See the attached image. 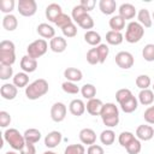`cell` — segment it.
I'll list each match as a JSON object with an SVG mask.
<instances>
[{
	"instance_id": "obj_1",
	"label": "cell",
	"mask_w": 154,
	"mask_h": 154,
	"mask_svg": "<svg viewBox=\"0 0 154 154\" xmlns=\"http://www.w3.org/2000/svg\"><path fill=\"white\" fill-rule=\"evenodd\" d=\"M49 85L45 78H38L28 84L25 88V95L29 100H37L48 93Z\"/></svg>"
},
{
	"instance_id": "obj_2",
	"label": "cell",
	"mask_w": 154,
	"mask_h": 154,
	"mask_svg": "<svg viewBox=\"0 0 154 154\" xmlns=\"http://www.w3.org/2000/svg\"><path fill=\"white\" fill-rule=\"evenodd\" d=\"M4 140L10 144V147L14 150H22V148L25 146V138L24 135H22L17 129L10 128L6 129L4 132Z\"/></svg>"
},
{
	"instance_id": "obj_3",
	"label": "cell",
	"mask_w": 154,
	"mask_h": 154,
	"mask_svg": "<svg viewBox=\"0 0 154 154\" xmlns=\"http://www.w3.org/2000/svg\"><path fill=\"white\" fill-rule=\"evenodd\" d=\"M144 35V28L138 22H130L125 30V41L129 43H137Z\"/></svg>"
},
{
	"instance_id": "obj_4",
	"label": "cell",
	"mask_w": 154,
	"mask_h": 154,
	"mask_svg": "<svg viewBox=\"0 0 154 154\" xmlns=\"http://www.w3.org/2000/svg\"><path fill=\"white\" fill-rule=\"evenodd\" d=\"M48 49V43L45 38H38V40H35L32 41L28 47H26V53L30 58H34V59H37V58H41L42 55L46 54Z\"/></svg>"
},
{
	"instance_id": "obj_5",
	"label": "cell",
	"mask_w": 154,
	"mask_h": 154,
	"mask_svg": "<svg viewBox=\"0 0 154 154\" xmlns=\"http://www.w3.org/2000/svg\"><path fill=\"white\" fill-rule=\"evenodd\" d=\"M19 14L23 17H31L37 11V4L35 0H19L17 4Z\"/></svg>"
},
{
	"instance_id": "obj_6",
	"label": "cell",
	"mask_w": 154,
	"mask_h": 154,
	"mask_svg": "<svg viewBox=\"0 0 154 154\" xmlns=\"http://www.w3.org/2000/svg\"><path fill=\"white\" fill-rule=\"evenodd\" d=\"M134 63H135V59L130 52L122 51V52L116 54V64L123 70L131 69L134 66Z\"/></svg>"
},
{
	"instance_id": "obj_7",
	"label": "cell",
	"mask_w": 154,
	"mask_h": 154,
	"mask_svg": "<svg viewBox=\"0 0 154 154\" xmlns=\"http://www.w3.org/2000/svg\"><path fill=\"white\" fill-rule=\"evenodd\" d=\"M66 113H67V108L63 102H54L53 106L51 107V118L55 123L63 122L66 117Z\"/></svg>"
},
{
	"instance_id": "obj_8",
	"label": "cell",
	"mask_w": 154,
	"mask_h": 154,
	"mask_svg": "<svg viewBox=\"0 0 154 154\" xmlns=\"http://www.w3.org/2000/svg\"><path fill=\"white\" fill-rule=\"evenodd\" d=\"M154 137V129L150 125H138L136 129V138L140 141H149Z\"/></svg>"
},
{
	"instance_id": "obj_9",
	"label": "cell",
	"mask_w": 154,
	"mask_h": 154,
	"mask_svg": "<svg viewBox=\"0 0 154 154\" xmlns=\"http://www.w3.org/2000/svg\"><path fill=\"white\" fill-rule=\"evenodd\" d=\"M79 136V141L82 144H88V146H91V144H95L96 142V134L93 129L90 128H84L79 131L78 134Z\"/></svg>"
},
{
	"instance_id": "obj_10",
	"label": "cell",
	"mask_w": 154,
	"mask_h": 154,
	"mask_svg": "<svg viewBox=\"0 0 154 154\" xmlns=\"http://www.w3.org/2000/svg\"><path fill=\"white\" fill-rule=\"evenodd\" d=\"M18 94V88L13 83H5L0 88V95L5 100H13Z\"/></svg>"
},
{
	"instance_id": "obj_11",
	"label": "cell",
	"mask_w": 154,
	"mask_h": 154,
	"mask_svg": "<svg viewBox=\"0 0 154 154\" xmlns=\"http://www.w3.org/2000/svg\"><path fill=\"white\" fill-rule=\"evenodd\" d=\"M102 107H103V102L96 97L88 100V102L85 105V109L90 116H100Z\"/></svg>"
},
{
	"instance_id": "obj_12",
	"label": "cell",
	"mask_w": 154,
	"mask_h": 154,
	"mask_svg": "<svg viewBox=\"0 0 154 154\" xmlns=\"http://www.w3.org/2000/svg\"><path fill=\"white\" fill-rule=\"evenodd\" d=\"M63 140V135L60 131H57V130H53L51 131L48 135H46L45 137V146L47 148H55L60 144Z\"/></svg>"
},
{
	"instance_id": "obj_13",
	"label": "cell",
	"mask_w": 154,
	"mask_h": 154,
	"mask_svg": "<svg viewBox=\"0 0 154 154\" xmlns=\"http://www.w3.org/2000/svg\"><path fill=\"white\" fill-rule=\"evenodd\" d=\"M63 13V10H61V6L59 4H55V2H52L49 4L47 7H46V17L49 22L52 23H55L57 18Z\"/></svg>"
},
{
	"instance_id": "obj_14",
	"label": "cell",
	"mask_w": 154,
	"mask_h": 154,
	"mask_svg": "<svg viewBox=\"0 0 154 154\" xmlns=\"http://www.w3.org/2000/svg\"><path fill=\"white\" fill-rule=\"evenodd\" d=\"M20 69L23 70V72L31 73V72L36 71V69H37V60L34 58H30L26 54V55L22 57V59H20Z\"/></svg>"
},
{
	"instance_id": "obj_15",
	"label": "cell",
	"mask_w": 154,
	"mask_h": 154,
	"mask_svg": "<svg viewBox=\"0 0 154 154\" xmlns=\"http://www.w3.org/2000/svg\"><path fill=\"white\" fill-rule=\"evenodd\" d=\"M118 12H119V16L122 18H124L125 20L132 19L136 16V8H135V6L132 4H129V2L122 4L119 6V8H118Z\"/></svg>"
},
{
	"instance_id": "obj_16",
	"label": "cell",
	"mask_w": 154,
	"mask_h": 154,
	"mask_svg": "<svg viewBox=\"0 0 154 154\" xmlns=\"http://www.w3.org/2000/svg\"><path fill=\"white\" fill-rule=\"evenodd\" d=\"M67 47V42L61 36H55L49 41V48L54 53H63Z\"/></svg>"
},
{
	"instance_id": "obj_17",
	"label": "cell",
	"mask_w": 154,
	"mask_h": 154,
	"mask_svg": "<svg viewBox=\"0 0 154 154\" xmlns=\"http://www.w3.org/2000/svg\"><path fill=\"white\" fill-rule=\"evenodd\" d=\"M69 111L72 116L81 117L85 112V103L81 99H73L69 105Z\"/></svg>"
},
{
	"instance_id": "obj_18",
	"label": "cell",
	"mask_w": 154,
	"mask_h": 154,
	"mask_svg": "<svg viewBox=\"0 0 154 154\" xmlns=\"http://www.w3.org/2000/svg\"><path fill=\"white\" fill-rule=\"evenodd\" d=\"M36 31L43 38H51L52 40L53 37H55V29L52 25H49L48 23H41V24H38Z\"/></svg>"
},
{
	"instance_id": "obj_19",
	"label": "cell",
	"mask_w": 154,
	"mask_h": 154,
	"mask_svg": "<svg viewBox=\"0 0 154 154\" xmlns=\"http://www.w3.org/2000/svg\"><path fill=\"white\" fill-rule=\"evenodd\" d=\"M64 77L66 78V81L77 83V82L82 81L83 73H82V71H81L79 69H76V67H67V69H65V71H64Z\"/></svg>"
},
{
	"instance_id": "obj_20",
	"label": "cell",
	"mask_w": 154,
	"mask_h": 154,
	"mask_svg": "<svg viewBox=\"0 0 154 154\" xmlns=\"http://www.w3.org/2000/svg\"><path fill=\"white\" fill-rule=\"evenodd\" d=\"M99 8L103 14L109 16V14H113L116 12L117 2L114 0H100L99 1Z\"/></svg>"
},
{
	"instance_id": "obj_21",
	"label": "cell",
	"mask_w": 154,
	"mask_h": 154,
	"mask_svg": "<svg viewBox=\"0 0 154 154\" xmlns=\"http://www.w3.org/2000/svg\"><path fill=\"white\" fill-rule=\"evenodd\" d=\"M137 22L143 28H150L153 25V19L150 17V13L147 8H141L137 13Z\"/></svg>"
},
{
	"instance_id": "obj_22",
	"label": "cell",
	"mask_w": 154,
	"mask_h": 154,
	"mask_svg": "<svg viewBox=\"0 0 154 154\" xmlns=\"http://www.w3.org/2000/svg\"><path fill=\"white\" fill-rule=\"evenodd\" d=\"M23 135H24V138H25V142L26 143L35 144V143H37L41 140V131L37 130V129H35V128L26 129Z\"/></svg>"
},
{
	"instance_id": "obj_23",
	"label": "cell",
	"mask_w": 154,
	"mask_h": 154,
	"mask_svg": "<svg viewBox=\"0 0 154 154\" xmlns=\"http://www.w3.org/2000/svg\"><path fill=\"white\" fill-rule=\"evenodd\" d=\"M138 102L143 106H149L154 102V91L150 89H143L138 93Z\"/></svg>"
},
{
	"instance_id": "obj_24",
	"label": "cell",
	"mask_w": 154,
	"mask_h": 154,
	"mask_svg": "<svg viewBox=\"0 0 154 154\" xmlns=\"http://www.w3.org/2000/svg\"><path fill=\"white\" fill-rule=\"evenodd\" d=\"M2 26L7 31H13L18 26V19L14 14H5L2 18Z\"/></svg>"
},
{
	"instance_id": "obj_25",
	"label": "cell",
	"mask_w": 154,
	"mask_h": 154,
	"mask_svg": "<svg viewBox=\"0 0 154 154\" xmlns=\"http://www.w3.org/2000/svg\"><path fill=\"white\" fill-rule=\"evenodd\" d=\"M119 106H120V109H122L124 113H132V112H135V111L137 109V107H138V99H136V97L132 95L130 99H128L126 101H124V102L120 103Z\"/></svg>"
},
{
	"instance_id": "obj_26",
	"label": "cell",
	"mask_w": 154,
	"mask_h": 154,
	"mask_svg": "<svg viewBox=\"0 0 154 154\" xmlns=\"http://www.w3.org/2000/svg\"><path fill=\"white\" fill-rule=\"evenodd\" d=\"M124 40V36L122 32L119 31H113V30H109L106 32V42L108 45H112V46H118L123 42Z\"/></svg>"
},
{
	"instance_id": "obj_27",
	"label": "cell",
	"mask_w": 154,
	"mask_h": 154,
	"mask_svg": "<svg viewBox=\"0 0 154 154\" xmlns=\"http://www.w3.org/2000/svg\"><path fill=\"white\" fill-rule=\"evenodd\" d=\"M108 24H109L111 30H113V31H119V32H120V31L125 28V19L122 18L119 14H116V16H112V17H111Z\"/></svg>"
},
{
	"instance_id": "obj_28",
	"label": "cell",
	"mask_w": 154,
	"mask_h": 154,
	"mask_svg": "<svg viewBox=\"0 0 154 154\" xmlns=\"http://www.w3.org/2000/svg\"><path fill=\"white\" fill-rule=\"evenodd\" d=\"M16 63V52L0 51V64L12 66Z\"/></svg>"
},
{
	"instance_id": "obj_29",
	"label": "cell",
	"mask_w": 154,
	"mask_h": 154,
	"mask_svg": "<svg viewBox=\"0 0 154 154\" xmlns=\"http://www.w3.org/2000/svg\"><path fill=\"white\" fill-rule=\"evenodd\" d=\"M112 116H119V109L116 106V103H112V102L103 103V107H102L100 117L101 118H106V117H112Z\"/></svg>"
},
{
	"instance_id": "obj_30",
	"label": "cell",
	"mask_w": 154,
	"mask_h": 154,
	"mask_svg": "<svg viewBox=\"0 0 154 154\" xmlns=\"http://www.w3.org/2000/svg\"><path fill=\"white\" fill-rule=\"evenodd\" d=\"M84 41L90 46L97 47L101 43V36L99 32H96L94 30H89V31H85V34H84Z\"/></svg>"
},
{
	"instance_id": "obj_31",
	"label": "cell",
	"mask_w": 154,
	"mask_h": 154,
	"mask_svg": "<svg viewBox=\"0 0 154 154\" xmlns=\"http://www.w3.org/2000/svg\"><path fill=\"white\" fill-rule=\"evenodd\" d=\"M13 84L17 87V88H26L28 87V83H29V76L26 72H18L16 73L13 77Z\"/></svg>"
},
{
	"instance_id": "obj_32",
	"label": "cell",
	"mask_w": 154,
	"mask_h": 154,
	"mask_svg": "<svg viewBox=\"0 0 154 154\" xmlns=\"http://www.w3.org/2000/svg\"><path fill=\"white\" fill-rule=\"evenodd\" d=\"M114 140H116V134H114V131H113L112 129H106V130H103V131L100 134V141H101V143L105 144V146H111V144H113Z\"/></svg>"
},
{
	"instance_id": "obj_33",
	"label": "cell",
	"mask_w": 154,
	"mask_h": 154,
	"mask_svg": "<svg viewBox=\"0 0 154 154\" xmlns=\"http://www.w3.org/2000/svg\"><path fill=\"white\" fill-rule=\"evenodd\" d=\"M81 94H82V96H83L84 99H87V100L94 99L95 95H96V88H95L94 84L87 83V84L82 85V88H81Z\"/></svg>"
},
{
	"instance_id": "obj_34",
	"label": "cell",
	"mask_w": 154,
	"mask_h": 154,
	"mask_svg": "<svg viewBox=\"0 0 154 154\" xmlns=\"http://www.w3.org/2000/svg\"><path fill=\"white\" fill-rule=\"evenodd\" d=\"M135 83H136V85H137L141 90H143V89H149V87H150V84H152V79H150V77H149L148 75H140V76L136 77Z\"/></svg>"
},
{
	"instance_id": "obj_35",
	"label": "cell",
	"mask_w": 154,
	"mask_h": 154,
	"mask_svg": "<svg viewBox=\"0 0 154 154\" xmlns=\"http://www.w3.org/2000/svg\"><path fill=\"white\" fill-rule=\"evenodd\" d=\"M136 137H135V135L132 134V132H130V131H123L120 135H119V137H118V142H119V144L122 146V147H124V148H126L129 144H130V142L132 141V140H135Z\"/></svg>"
},
{
	"instance_id": "obj_36",
	"label": "cell",
	"mask_w": 154,
	"mask_h": 154,
	"mask_svg": "<svg viewBox=\"0 0 154 154\" xmlns=\"http://www.w3.org/2000/svg\"><path fill=\"white\" fill-rule=\"evenodd\" d=\"M87 13H88V12L85 11V8L78 4V5H76V6L72 8L71 18H72V20H75L76 23H78V22L82 19V17H83V16H85Z\"/></svg>"
},
{
	"instance_id": "obj_37",
	"label": "cell",
	"mask_w": 154,
	"mask_h": 154,
	"mask_svg": "<svg viewBox=\"0 0 154 154\" xmlns=\"http://www.w3.org/2000/svg\"><path fill=\"white\" fill-rule=\"evenodd\" d=\"M131 96H132V93L128 88H122V89L117 90V93H116V100L119 105L123 103L124 101H126L128 99H130Z\"/></svg>"
},
{
	"instance_id": "obj_38",
	"label": "cell",
	"mask_w": 154,
	"mask_h": 154,
	"mask_svg": "<svg viewBox=\"0 0 154 154\" xmlns=\"http://www.w3.org/2000/svg\"><path fill=\"white\" fill-rule=\"evenodd\" d=\"M61 89L66 94H72V95H76V94H78L81 91V89L77 87V84L73 83V82H70V81H65L61 84Z\"/></svg>"
},
{
	"instance_id": "obj_39",
	"label": "cell",
	"mask_w": 154,
	"mask_h": 154,
	"mask_svg": "<svg viewBox=\"0 0 154 154\" xmlns=\"http://www.w3.org/2000/svg\"><path fill=\"white\" fill-rule=\"evenodd\" d=\"M64 154H85V148L83 144H78V143L69 144L65 148Z\"/></svg>"
},
{
	"instance_id": "obj_40",
	"label": "cell",
	"mask_w": 154,
	"mask_h": 154,
	"mask_svg": "<svg viewBox=\"0 0 154 154\" xmlns=\"http://www.w3.org/2000/svg\"><path fill=\"white\" fill-rule=\"evenodd\" d=\"M77 24H78L82 29H87V31H89L90 29L94 28V19H93V17H91L89 13H87L85 16L82 17V19H81Z\"/></svg>"
},
{
	"instance_id": "obj_41",
	"label": "cell",
	"mask_w": 154,
	"mask_h": 154,
	"mask_svg": "<svg viewBox=\"0 0 154 154\" xmlns=\"http://www.w3.org/2000/svg\"><path fill=\"white\" fill-rule=\"evenodd\" d=\"M96 51H97V54H99V59H100V64H103L109 54V48L106 43H100L97 47H96Z\"/></svg>"
},
{
	"instance_id": "obj_42",
	"label": "cell",
	"mask_w": 154,
	"mask_h": 154,
	"mask_svg": "<svg viewBox=\"0 0 154 154\" xmlns=\"http://www.w3.org/2000/svg\"><path fill=\"white\" fill-rule=\"evenodd\" d=\"M142 57L144 58L146 61H154V45L148 43L143 47L142 49Z\"/></svg>"
},
{
	"instance_id": "obj_43",
	"label": "cell",
	"mask_w": 154,
	"mask_h": 154,
	"mask_svg": "<svg viewBox=\"0 0 154 154\" xmlns=\"http://www.w3.org/2000/svg\"><path fill=\"white\" fill-rule=\"evenodd\" d=\"M128 154H138L142 149V144H141V141L138 138H135L130 142V144L125 148Z\"/></svg>"
},
{
	"instance_id": "obj_44",
	"label": "cell",
	"mask_w": 154,
	"mask_h": 154,
	"mask_svg": "<svg viewBox=\"0 0 154 154\" xmlns=\"http://www.w3.org/2000/svg\"><path fill=\"white\" fill-rule=\"evenodd\" d=\"M14 0H1L0 1V11L6 13V14H11V12L14 10Z\"/></svg>"
},
{
	"instance_id": "obj_45",
	"label": "cell",
	"mask_w": 154,
	"mask_h": 154,
	"mask_svg": "<svg viewBox=\"0 0 154 154\" xmlns=\"http://www.w3.org/2000/svg\"><path fill=\"white\" fill-rule=\"evenodd\" d=\"M71 23H73V22H72V18H71L69 14H66V13H61V14L57 18V20H55L54 24H55L58 28L63 29V28H65L66 25H69V24H71Z\"/></svg>"
},
{
	"instance_id": "obj_46",
	"label": "cell",
	"mask_w": 154,
	"mask_h": 154,
	"mask_svg": "<svg viewBox=\"0 0 154 154\" xmlns=\"http://www.w3.org/2000/svg\"><path fill=\"white\" fill-rule=\"evenodd\" d=\"M87 61H88V64H90V65L100 64V59H99V54H97L96 47H95V48H90V49L87 52Z\"/></svg>"
},
{
	"instance_id": "obj_47",
	"label": "cell",
	"mask_w": 154,
	"mask_h": 154,
	"mask_svg": "<svg viewBox=\"0 0 154 154\" xmlns=\"http://www.w3.org/2000/svg\"><path fill=\"white\" fill-rule=\"evenodd\" d=\"M12 76H13V69H12V66L0 65V78L2 81L10 79Z\"/></svg>"
},
{
	"instance_id": "obj_48",
	"label": "cell",
	"mask_w": 154,
	"mask_h": 154,
	"mask_svg": "<svg viewBox=\"0 0 154 154\" xmlns=\"http://www.w3.org/2000/svg\"><path fill=\"white\" fill-rule=\"evenodd\" d=\"M61 31L65 37H75L77 35V26L75 25V23H71V24L66 25L65 28H63Z\"/></svg>"
},
{
	"instance_id": "obj_49",
	"label": "cell",
	"mask_w": 154,
	"mask_h": 154,
	"mask_svg": "<svg viewBox=\"0 0 154 154\" xmlns=\"http://www.w3.org/2000/svg\"><path fill=\"white\" fill-rule=\"evenodd\" d=\"M102 123L107 126V128H114L119 124V116H112V117H106V118H101Z\"/></svg>"
},
{
	"instance_id": "obj_50",
	"label": "cell",
	"mask_w": 154,
	"mask_h": 154,
	"mask_svg": "<svg viewBox=\"0 0 154 154\" xmlns=\"http://www.w3.org/2000/svg\"><path fill=\"white\" fill-rule=\"evenodd\" d=\"M11 123V116L8 112L6 111H0V126L1 128H6Z\"/></svg>"
},
{
	"instance_id": "obj_51",
	"label": "cell",
	"mask_w": 154,
	"mask_h": 154,
	"mask_svg": "<svg viewBox=\"0 0 154 154\" xmlns=\"http://www.w3.org/2000/svg\"><path fill=\"white\" fill-rule=\"evenodd\" d=\"M0 51H8V52H16V46L10 40H2L0 42Z\"/></svg>"
},
{
	"instance_id": "obj_52",
	"label": "cell",
	"mask_w": 154,
	"mask_h": 154,
	"mask_svg": "<svg viewBox=\"0 0 154 154\" xmlns=\"http://www.w3.org/2000/svg\"><path fill=\"white\" fill-rule=\"evenodd\" d=\"M143 118L148 124H154V106H149L144 113H143Z\"/></svg>"
},
{
	"instance_id": "obj_53",
	"label": "cell",
	"mask_w": 154,
	"mask_h": 154,
	"mask_svg": "<svg viewBox=\"0 0 154 154\" xmlns=\"http://www.w3.org/2000/svg\"><path fill=\"white\" fill-rule=\"evenodd\" d=\"M87 154H105V150L99 144H91L87 149Z\"/></svg>"
},
{
	"instance_id": "obj_54",
	"label": "cell",
	"mask_w": 154,
	"mask_h": 154,
	"mask_svg": "<svg viewBox=\"0 0 154 154\" xmlns=\"http://www.w3.org/2000/svg\"><path fill=\"white\" fill-rule=\"evenodd\" d=\"M79 5H81V6H83V7L85 8V11H87V12H89V11H91V10L95 7L96 2H95L94 0H81Z\"/></svg>"
},
{
	"instance_id": "obj_55",
	"label": "cell",
	"mask_w": 154,
	"mask_h": 154,
	"mask_svg": "<svg viewBox=\"0 0 154 154\" xmlns=\"http://www.w3.org/2000/svg\"><path fill=\"white\" fill-rule=\"evenodd\" d=\"M20 154H36V148L31 143H25V146L20 150Z\"/></svg>"
},
{
	"instance_id": "obj_56",
	"label": "cell",
	"mask_w": 154,
	"mask_h": 154,
	"mask_svg": "<svg viewBox=\"0 0 154 154\" xmlns=\"http://www.w3.org/2000/svg\"><path fill=\"white\" fill-rule=\"evenodd\" d=\"M42 154H58V153H55V152H53V150H46V152H43Z\"/></svg>"
},
{
	"instance_id": "obj_57",
	"label": "cell",
	"mask_w": 154,
	"mask_h": 154,
	"mask_svg": "<svg viewBox=\"0 0 154 154\" xmlns=\"http://www.w3.org/2000/svg\"><path fill=\"white\" fill-rule=\"evenodd\" d=\"M5 154H17V153H16V152H13V150H11V152L8 150V152H6Z\"/></svg>"
},
{
	"instance_id": "obj_58",
	"label": "cell",
	"mask_w": 154,
	"mask_h": 154,
	"mask_svg": "<svg viewBox=\"0 0 154 154\" xmlns=\"http://www.w3.org/2000/svg\"><path fill=\"white\" fill-rule=\"evenodd\" d=\"M153 91H154V83H153Z\"/></svg>"
},
{
	"instance_id": "obj_59",
	"label": "cell",
	"mask_w": 154,
	"mask_h": 154,
	"mask_svg": "<svg viewBox=\"0 0 154 154\" xmlns=\"http://www.w3.org/2000/svg\"><path fill=\"white\" fill-rule=\"evenodd\" d=\"M153 20H154V12H153Z\"/></svg>"
}]
</instances>
